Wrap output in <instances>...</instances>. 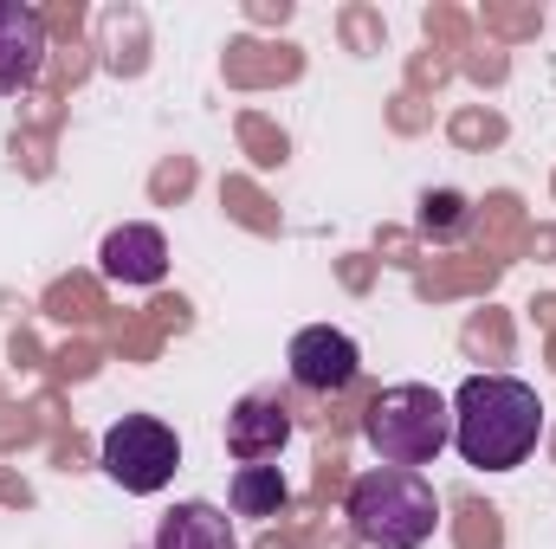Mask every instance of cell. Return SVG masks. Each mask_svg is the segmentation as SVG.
<instances>
[{"instance_id": "9c48e42d", "label": "cell", "mask_w": 556, "mask_h": 549, "mask_svg": "<svg viewBox=\"0 0 556 549\" xmlns=\"http://www.w3.org/2000/svg\"><path fill=\"white\" fill-rule=\"evenodd\" d=\"M155 549H240V544H233V524H227L220 505L188 498V505H175V511L155 524Z\"/></svg>"}, {"instance_id": "ba28073f", "label": "cell", "mask_w": 556, "mask_h": 549, "mask_svg": "<svg viewBox=\"0 0 556 549\" xmlns=\"http://www.w3.org/2000/svg\"><path fill=\"white\" fill-rule=\"evenodd\" d=\"M98 266L111 284H162L168 278V240H162V227H117V233H104V246H98Z\"/></svg>"}, {"instance_id": "277c9868", "label": "cell", "mask_w": 556, "mask_h": 549, "mask_svg": "<svg viewBox=\"0 0 556 549\" xmlns=\"http://www.w3.org/2000/svg\"><path fill=\"white\" fill-rule=\"evenodd\" d=\"M98 465L124 485V491H162L168 478H175V465H181V439H175V426L168 420H155V413H124L117 426H104V439H98Z\"/></svg>"}, {"instance_id": "30bf717a", "label": "cell", "mask_w": 556, "mask_h": 549, "mask_svg": "<svg viewBox=\"0 0 556 549\" xmlns=\"http://www.w3.org/2000/svg\"><path fill=\"white\" fill-rule=\"evenodd\" d=\"M227 498H233L240 518H278V511L291 505V485H285L278 465H240L233 485H227Z\"/></svg>"}, {"instance_id": "7a4b0ae2", "label": "cell", "mask_w": 556, "mask_h": 549, "mask_svg": "<svg viewBox=\"0 0 556 549\" xmlns=\"http://www.w3.org/2000/svg\"><path fill=\"white\" fill-rule=\"evenodd\" d=\"M343 511H350L356 537L369 549H420L440 531V498L408 465H369V472H356Z\"/></svg>"}, {"instance_id": "3957f363", "label": "cell", "mask_w": 556, "mask_h": 549, "mask_svg": "<svg viewBox=\"0 0 556 549\" xmlns=\"http://www.w3.org/2000/svg\"><path fill=\"white\" fill-rule=\"evenodd\" d=\"M363 433H369V446L382 452V465H433L446 446H453V401L446 395H433L427 382H395V388H382L369 413H363Z\"/></svg>"}, {"instance_id": "52a82bcc", "label": "cell", "mask_w": 556, "mask_h": 549, "mask_svg": "<svg viewBox=\"0 0 556 549\" xmlns=\"http://www.w3.org/2000/svg\"><path fill=\"white\" fill-rule=\"evenodd\" d=\"M285 439H291V408H285L278 395H240V401H233V413H227V452H233L240 465L278 459Z\"/></svg>"}, {"instance_id": "8992f818", "label": "cell", "mask_w": 556, "mask_h": 549, "mask_svg": "<svg viewBox=\"0 0 556 549\" xmlns=\"http://www.w3.org/2000/svg\"><path fill=\"white\" fill-rule=\"evenodd\" d=\"M46 72V20L20 0H0V98L33 91Z\"/></svg>"}, {"instance_id": "6da1fadb", "label": "cell", "mask_w": 556, "mask_h": 549, "mask_svg": "<svg viewBox=\"0 0 556 549\" xmlns=\"http://www.w3.org/2000/svg\"><path fill=\"white\" fill-rule=\"evenodd\" d=\"M544 401L518 375H466L453 395V446L479 472H511L538 452Z\"/></svg>"}, {"instance_id": "5b68a950", "label": "cell", "mask_w": 556, "mask_h": 549, "mask_svg": "<svg viewBox=\"0 0 556 549\" xmlns=\"http://www.w3.org/2000/svg\"><path fill=\"white\" fill-rule=\"evenodd\" d=\"M285 362H291V382L304 395H343L356 382V369H363V349H356V336H343L330 323H311V330L291 336Z\"/></svg>"}]
</instances>
